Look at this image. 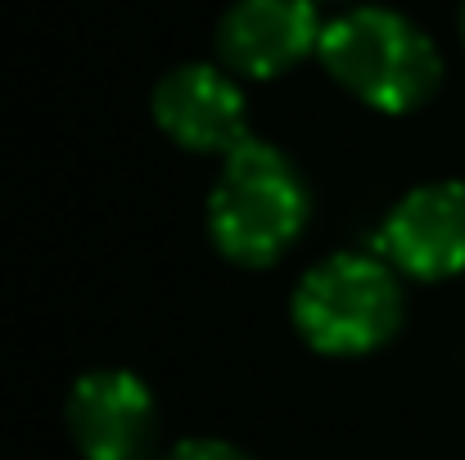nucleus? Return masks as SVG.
Here are the masks:
<instances>
[{
    "label": "nucleus",
    "instance_id": "obj_1",
    "mask_svg": "<svg viewBox=\"0 0 465 460\" xmlns=\"http://www.w3.org/2000/svg\"><path fill=\"white\" fill-rule=\"evenodd\" d=\"M316 54L348 95L380 113H411L443 82L434 41L411 18L380 5H361L325 23Z\"/></svg>",
    "mask_w": 465,
    "mask_h": 460
},
{
    "label": "nucleus",
    "instance_id": "obj_2",
    "mask_svg": "<svg viewBox=\"0 0 465 460\" xmlns=\"http://www.w3.org/2000/svg\"><path fill=\"white\" fill-rule=\"evenodd\" d=\"M308 221V190L294 162L267 141H244L226 153V167L208 199L213 244L244 267L276 262Z\"/></svg>",
    "mask_w": 465,
    "mask_h": 460
},
{
    "label": "nucleus",
    "instance_id": "obj_3",
    "mask_svg": "<svg viewBox=\"0 0 465 460\" xmlns=\"http://www.w3.org/2000/svg\"><path fill=\"white\" fill-rule=\"evenodd\" d=\"M402 289L380 258L339 253L312 267L294 294V325L316 352L357 357L398 334Z\"/></svg>",
    "mask_w": 465,
    "mask_h": 460
},
{
    "label": "nucleus",
    "instance_id": "obj_4",
    "mask_svg": "<svg viewBox=\"0 0 465 460\" xmlns=\"http://www.w3.org/2000/svg\"><path fill=\"white\" fill-rule=\"evenodd\" d=\"M380 249L398 271L416 280H443L465 271V185L461 181L416 185L384 217Z\"/></svg>",
    "mask_w": 465,
    "mask_h": 460
},
{
    "label": "nucleus",
    "instance_id": "obj_5",
    "mask_svg": "<svg viewBox=\"0 0 465 460\" xmlns=\"http://www.w3.org/2000/svg\"><path fill=\"white\" fill-rule=\"evenodd\" d=\"M321 32L312 0H235L217 23V50L231 73L281 77L321 50Z\"/></svg>",
    "mask_w": 465,
    "mask_h": 460
},
{
    "label": "nucleus",
    "instance_id": "obj_6",
    "mask_svg": "<svg viewBox=\"0 0 465 460\" xmlns=\"http://www.w3.org/2000/svg\"><path fill=\"white\" fill-rule=\"evenodd\" d=\"M154 122L185 150L231 153L244 145V95L231 73L213 64H181L154 86Z\"/></svg>",
    "mask_w": 465,
    "mask_h": 460
},
{
    "label": "nucleus",
    "instance_id": "obj_7",
    "mask_svg": "<svg viewBox=\"0 0 465 460\" xmlns=\"http://www.w3.org/2000/svg\"><path fill=\"white\" fill-rule=\"evenodd\" d=\"M68 434L86 460H136L154 434V397L127 370H95L68 397Z\"/></svg>",
    "mask_w": 465,
    "mask_h": 460
},
{
    "label": "nucleus",
    "instance_id": "obj_8",
    "mask_svg": "<svg viewBox=\"0 0 465 460\" xmlns=\"http://www.w3.org/2000/svg\"><path fill=\"white\" fill-rule=\"evenodd\" d=\"M167 460H249L240 447L231 443H217V438H194V443H181Z\"/></svg>",
    "mask_w": 465,
    "mask_h": 460
},
{
    "label": "nucleus",
    "instance_id": "obj_9",
    "mask_svg": "<svg viewBox=\"0 0 465 460\" xmlns=\"http://www.w3.org/2000/svg\"><path fill=\"white\" fill-rule=\"evenodd\" d=\"M461 32H465V5H461Z\"/></svg>",
    "mask_w": 465,
    "mask_h": 460
}]
</instances>
